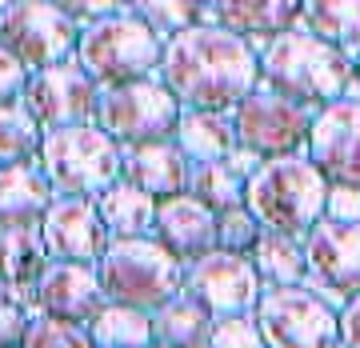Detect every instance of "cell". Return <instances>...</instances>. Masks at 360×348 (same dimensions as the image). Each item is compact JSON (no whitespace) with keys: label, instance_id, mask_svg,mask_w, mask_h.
Masks as SVG:
<instances>
[{"label":"cell","instance_id":"1","mask_svg":"<svg viewBox=\"0 0 360 348\" xmlns=\"http://www.w3.org/2000/svg\"><path fill=\"white\" fill-rule=\"evenodd\" d=\"M156 80L180 108L232 112L260 84V52L217 25H193L165 40Z\"/></svg>","mask_w":360,"mask_h":348},{"label":"cell","instance_id":"2","mask_svg":"<svg viewBox=\"0 0 360 348\" xmlns=\"http://www.w3.org/2000/svg\"><path fill=\"white\" fill-rule=\"evenodd\" d=\"M352 80L356 72L345 52L309 37L304 28H288L260 49V84L312 112L348 96Z\"/></svg>","mask_w":360,"mask_h":348},{"label":"cell","instance_id":"3","mask_svg":"<svg viewBox=\"0 0 360 348\" xmlns=\"http://www.w3.org/2000/svg\"><path fill=\"white\" fill-rule=\"evenodd\" d=\"M328 188L333 184L324 181V172L304 153L276 156V160H260L245 176V208L264 232L304 240L312 224L324 220Z\"/></svg>","mask_w":360,"mask_h":348},{"label":"cell","instance_id":"4","mask_svg":"<svg viewBox=\"0 0 360 348\" xmlns=\"http://www.w3.org/2000/svg\"><path fill=\"white\" fill-rule=\"evenodd\" d=\"M96 281L108 304H124L153 316L156 309L180 297L184 264L172 252H165V245L153 236L108 240V248L96 260Z\"/></svg>","mask_w":360,"mask_h":348},{"label":"cell","instance_id":"5","mask_svg":"<svg viewBox=\"0 0 360 348\" xmlns=\"http://www.w3.org/2000/svg\"><path fill=\"white\" fill-rule=\"evenodd\" d=\"M40 176L49 181L52 196H84L96 200L104 188L120 181V144L104 136L96 124L44 132L37 153Z\"/></svg>","mask_w":360,"mask_h":348},{"label":"cell","instance_id":"6","mask_svg":"<svg viewBox=\"0 0 360 348\" xmlns=\"http://www.w3.org/2000/svg\"><path fill=\"white\" fill-rule=\"evenodd\" d=\"M165 40L156 37L148 25H141L132 13H116L108 20L84 25L77 37V60L101 89L129 84V80H148L160 68Z\"/></svg>","mask_w":360,"mask_h":348},{"label":"cell","instance_id":"7","mask_svg":"<svg viewBox=\"0 0 360 348\" xmlns=\"http://www.w3.org/2000/svg\"><path fill=\"white\" fill-rule=\"evenodd\" d=\"M176 120H180V104L172 101V92L160 80L148 77V80H129V84L101 89L92 124L104 136H112L120 148H132V144L172 141Z\"/></svg>","mask_w":360,"mask_h":348},{"label":"cell","instance_id":"8","mask_svg":"<svg viewBox=\"0 0 360 348\" xmlns=\"http://www.w3.org/2000/svg\"><path fill=\"white\" fill-rule=\"evenodd\" d=\"M229 116H232V132H236L240 153H248L252 160H276V156L304 153L316 112L257 84Z\"/></svg>","mask_w":360,"mask_h":348},{"label":"cell","instance_id":"9","mask_svg":"<svg viewBox=\"0 0 360 348\" xmlns=\"http://www.w3.org/2000/svg\"><path fill=\"white\" fill-rule=\"evenodd\" d=\"M264 348H340L336 309L304 284L264 288L252 309Z\"/></svg>","mask_w":360,"mask_h":348},{"label":"cell","instance_id":"10","mask_svg":"<svg viewBox=\"0 0 360 348\" xmlns=\"http://www.w3.org/2000/svg\"><path fill=\"white\" fill-rule=\"evenodd\" d=\"M80 28L52 0H13L0 4V49H8L28 68L65 65L77 52Z\"/></svg>","mask_w":360,"mask_h":348},{"label":"cell","instance_id":"11","mask_svg":"<svg viewBox=\"0 0 360 348\" xmlns=\"http://www.w3.org/2000/svg\"><path fill=\"white\" fill-rule=\"evenodd\" d=\"M96 101H101V84L77 60L28 72L25 96H20V104H25L28 116L40 124V132H60V129H77V124H92L96 120Z\"/></svg>","mask_w":360,"mask_h":348},{"label":"cell","instance_id":"12","mask_svg":"<svg viewBox=\"0 0 360 348\" xmlns=\"http://www.w3.org/2000/svg\"><path fill=\"white\" fill-rule=\"evenodd\" d=\"M304 260L316 297H324L333 309L360 297V220H316L304 236Z\"/></svg>","mask_w":360,"mask_h":348},{"label":"cell","instance_id":"13","mask_svg":"<svg viewBox=\"0 0 360 348\" xmlns=\"http://www.w3.org/2000/svg\"><path fill=\"white\" fill-rule=\"evenodd\" d=\"M180 292L193 297L200 309H208L220 321V316H252L264 284H260L248 257L217 248V252H208V257H200L196 264L184 269V288Z\"/></svg>","mask_w":360,"mask_h":348},{"label":"cell","instance_id":"14","mask_svg":"<svg viewBox=\"0 0 360 348\" xmlns=\"http://www.w3.org/2000/svg\"><path fill=\"white\" fill-rule=\"evenodd\" d=\"M304 156L321 168L333 188L360 193V96H340L312 116Z\"/></svg>","mask_w":360,"mask_h":348},{"label":"cell","instance_id":"15","mask_svg":"<svg viewBox=\"0 0 360 348\" xmlns=\"http://www.w3.org/2000/svg\"><path fill=\"white\" fill-rule=\"evenodd\" d=\"M37 232L44 257L65 260V264H96L108 248V232L101 224L96 200H84V196H52Z\"/></svg>","mask_w":360,"mask_h":348},{"label":"cell","instance_id":"16","mask_svg":"<svg viewBox=\"0 0 360 348\" xmlns=\"http://www.w3.org/2000/svg\"><path fill=\"white\" fill-rule=\"evenodd\" d=\"M108 300L96 281V264H65V260H49L44 272L32 284V309L56 321L84 324L104 309Z\"/></svg>","mask_w":360,"mask_h":348},{"label":"cell","instance_id":"17","mask_svg":"<svg viewBox=\"0 0 360 348\" xmlns=\"http://www.w3.org/2000/svg\"><path fill=\"white\" fill-rule=\"evenodd\" d=\"M153 240L165 245V252L188 269L200 257L217 252V212H208L200 200H193L188 193H176L168 200H156V224Z\"/></svg>","mask_w":360,"mask_h":348},{"label":"cell","instance_id":"18","mask_svg":"<svg viewBox=\"0 0 360 348\" xmlns=\"http://www.w3.org/2000/svg\"><path fill=\"white\" fill-rule=\"evenodd\" d=\"M200 8H205V25L224 28L260 52L272 37L296 28L300 0H200Z\"/></svg>","mask_w":360,"mask_h":348},{"label":"cell","instance_id":"19","mask_svg":"<svg viewBox=\"0 0 360 348\" xmlns=\"http://www.w3.org/2000/svg\"><path fill=\"white\" fill-rule=\"evenodd\" d=\"M120 181L148 193L153 200H168V196L184 193L188 184V156L172 141L120 148Z\"/></svg>","mask_w":360,"mask_h":348},{"label":"cell","instance_id":"20","mask_svg":"<svg viewBox=\"0 0 360 348\" xmlns=\"http://www.w3.org/2000/svg\"><path fill=\"white\" fill-rule=\"evenodd\" d=\"M52 205V188L32 165L0 168V232L8 228H40V220Z\"/></svg>","mask_w":360,"mask_h":348},{"label":"cell","instance_id":"21","mask_svg":"<svg viewBox=\"0 0 360 348\" xmlns=\"http://www.w3.org/2000/svg\"><path fill=\"white\" fill-rule=\"evenodd\" d=\"M44 264H49V257H44L37 228L0 232V297L4 300L20 304V297H28V304H32V284L44 272Z\"/></svg>","mask_w":360,"mask_h":348},{"label":"cell","instance_id":"22","mask_svg":"<svg viewBox=\"0 0 360 348\" xmlns=\"http://www.w3.org/2000/svg\"><path fill=\"white\" fill-rule=\"evenodd\" d=\"M296 28L340 49L348 60L360 56V0H300Z\"/></svg>","mask_w":360,"mask_h":348},{"label":"cell","instance_id":"23","mask_svg":"<svg viewBox=\"0 0 360 348\" xmlns=\"http://www.w3.org/2000/svg\"><path fill=\"white\" fill-rule=\"evenodd\" d=\"M172 144L188 156V165H200V160H229V156L236 153L232 116L229 112H193V108H180Z\"/></svg>","mask_w":360,"mask_h":348},{"label":"cell","instance_id":"24","mask_svg":"<svg viewBox=\"0 0 360 348\" xmlns=\"http://www.w3.org/2000/svg\"><path fill=\"white\" fill-rule=\"evenodd\" d=\"M96 212L108 232V240H132V236H153L156 224V200L132 184L116 181L96 196Z\"/></svg>","mask_w":360,"mask_h":348},{"label":"cell","instance_id":"25","mask_svg":"<svg viewBox=\"0 0 360 348\" xmlns=\"http://www.w3.org/2000/svg\"><path fill=\"white\" fill-rule=\"evenodd\" d=\"M212 324H217L212 312L200 309L193 297L180 292L176 300H168L165 309L153 312V344H160V348H208Z\"/></svg>","mask_w":360,"mask_h":348},{"label":"cell","instance_id":"26","mask_svg":"<svg viewBox=\"0 0 360 348\" xmlns=\"http://www.w3.org/2000/svg\"><path fill=\"white\" fill-rule=\"evenodd\" d=\"M264 288H288V284L309 281V260H304V240L300 236H281V232H260L257 248L248 252Z\"/></svg>","mask_w":360,"mask_h":348},{"label":"cell","instance_id":"27","mask_svg":"<svg viewBox=\"0 0 360 348\" xmlns=\"http://www.w3.org/2000/svg\"><path fill=\"white\" fill-rule=\"evenodd\" d=\"M245 168H236V160H200L188 165V184L184 193L200 200L208 212H224V208L245 205Z\"/></svg>","mask_w":360,"mask_h":348},{"label":"cell","instance_id":"28","mask_svg":"<svg viewBox=\"0 0 360 348\" xmlns=\"http://www.w3.org/2000/svg\"><path fill=\"white\" fill-rule=\"evenodd\" d=\"M92 348H153V316L124 304H104L89 321Z\"/></svg>","mask_w":360,"mask_h":348},{"label":"cell","instance_id":"29","mask_svg":"<svg viewBox=\"0 0 360 348\" xmlns=\"http://www.w3.org/2000/svg\"><path fill=\"white\" fill-rule=\"evenodd\" d=\"M40 141H44V132L28 116L25 104H0V168L32 165L40 153Z\"/></svg>","mask_w":360,"mask_h":348},{"label":"cell","instance_id":"30","mask_svg":"<svg viewBox=\"0 0 360 348\" xmlns=\"http://www.w3.org/2000/svg\"><path fill=\"white\" fill-rule=\"evenodd\" d=\"M124 13H132L141 25H148L160 40L205 20L200 0H124Z\"/></svg>","mask_w":360,"mask_h":348},{"label":"cell","instance_id":"31","mask_svg":"<svg viewBox=\"0 0 360 348\" xmlns=\"http://www.w3.org/2000/svg\"><path fill=\"white\" fill-rule=\"evenodd\" d=\"M20 348H92V336L84 324L72 321H56V316H44V312H32L28 316V333Z\"/></svg>","mask_w":360,"mask_h":348},{"label":"cell","instance_id":"32","mask_svg":"<svg viewBox=\"0 0 360 348\" xmlns=\"http://www.w3.org/2000/svg\"><path fill=\"white\" fill-rule=\"evenodd\" d=\"M260 232H264V228L257 224V217H252L245 205L217 212V248H220V252H236V257H248V252L257 248Z\"/></svg>","mask_w":360,"mask_h":348},{"label":"cell","instance_id":"33","mask_svg":"<svg viewBox=\"0 0 360 348\" xmlns=\"http://www.w3.org/2000/svg\"><path fill=\"white\" fill-rule=\"evenodd\" d=\"M208 348H264V340H260V328L252 316H220L212 324Z\"/></svg>","mask_w":360,"mask_h":348},{"label":"cell","instance_id":"34","mask_svg":"<svg viewBox=\"0 0 360 348\" xmlns=\"http://www.w3.org/2000/svg\"><path fill=\"white\" fill-rule=\"evenodd\" d=\"M60 13L72 20L77 28L96 25V20H108V16L124 13V0H52Z\"/></svg>","mask_w":360,"mask_h":348},{"label":"cell","instance_id":"35","mask_svg":"<svg viewBox=\"0 0 360 348\" xmlns=\"http://www.w3.org/2000/svg\"><path fill=\"white\" fill-rule=\"evenodd\" d=\"M25 84H28V68L8 49H0V104H16L25 96Z\"/></svg>","mask_w":360,"mask_h":348},{"label":"cell","instance_id":"36","mask_svg":"<svg viewBox=\"0 0 360 348\" xmlns=\"http://www.w3.org/2000/svg\"><path fill=\"white\" fill-rule=\"evenodd\" d=\"M28 333V312L0 297V348H20Z\"/></svg>","mask_w":360,"mask_h":348},{"label":"cell","instance_id":"37","mask_svg":"<svg viewBox=\"0 0 360 348\" xmlns=\"http://www.w3.org/2000/svg\"><path fill=\"white\" fill-rule=\"evenodd\" d=\"M324 217L328 220H360V193L356 188H328Z\"/></svg>","mask_w":360,"mask_h":348},{"label":"cell","instance_id":"38","mask_svg":"<svg viewBox=\"0 0 360 348\" xmlns=\"http://www.w3.org/2000/svg\"><path fill=\"white\" fill-rule=\"evenodd\" d=\"M336 333H340V348H360V297L336 309Z\"/></svg>","mask_w":360,"mask_h":348},{"label":"cell","instance_id":"39","mask_svg":"<svg viewBox=\"0 0 360 348\" xmlns=\"http://www.w3.org/2000/svg\"><path fill=\"white\" fill-rule=\"evenodd\" d=\"M352 72H356V84H360V56L352 60Z\"/></svg>","mask_w":360,"mask_h":348},{"label":"cell","instance_id":"40","mask_svg":"<svg viewBox=\"0 0 360 348\" xmlns=\"http://www.w3.org/2000/svg\"><path fill=\"white\" fill-rule=\"evenodd\" d=\"M0 4H13V0H0Z\"/></svg>","mask_w":360,"mask_h":348},{"label":"cell","instance_id":"41","mask_svg":"<svg viewBox=\"0 0 360 348\" xmlns=\"http://www.w3.org/2000/svg\"><path fill=\"white\" fill-rule=\"evenodd\" d=\"M153 348H160V344H153Z\"/></svg>","mask_w":360,"mask_h":348}]
</instances>
